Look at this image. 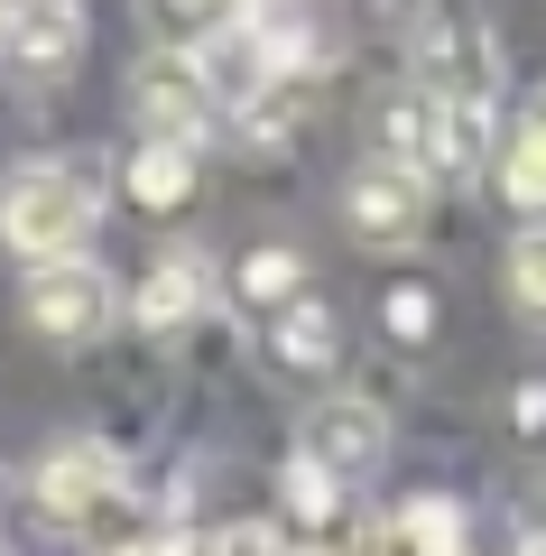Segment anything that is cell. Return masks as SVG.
Segmentation results:
<instances>
[{
    "mask_svg": "<svg viewBox=\"0 0 546 556\" xmlns=\"http://www.w3.org/2000/svg\"><path fill=\"white\" fill-rule=\"evenodd\" d=\"M223 20H232L241 38L278 65V75H296V65L325 47V0H232Z\"/></svg>",
    "mask_w": 546,
    "mask_h": 556,
    "instance_id": "cell-11",
    "label": "cell"
},
{
    "mask_svg": "<svg viewBox=\"0 0 546 556\" xmlns=\"http://www.w3.org/2000/svg\"><path fill=\"white\" fill-rule=\"evenodd\" d=\"M112 556H186L176 538H130V547H112Z\"/></svg>",
    "mask_w": 546,
    "mask_h": 556,
    "instance_id": "cell-20",
    "label": "cell"
},
{
    "mask_svg": "<svg viewBox=\"0 0 546 556\" xmlns=\"http://www.w3.org/2000/svg\"><path fill=\"white\" fill-rule=\"evenodd\" d=\"M500 298L519 306L528 325H546V223H528V232L500 251Z\"/></svg>",
    "mask_w": 546,
    "mask_h": 556,
    "instance_id": "cell-16",
    "label": "cell"
},
{
    "mask_svg": "<svg viewBox=\"0 0 546 556\" xmlns=\"http://www.w3.org/2000/svg\"><path fill=\"white\" fill-rule=\"evenodd\" d=\"M0 10H28V0H0Z\"/></svg>",
    "mask_w": 546,
    "mask_h": 556,
    "instance_id": "cell-23",
    "label": "cell"
},
{
    "mask_svg": "<svg viewBox=\"0 0 546 556\" xmlns=\"http://www.w3.org/2000/svg\"><path fill=\"white\" fill-rule=\"evenodd\" d=\"M102 223V177L93 159H28L0 177V251L10 260H75Z\"/></svg>",
    "mask_w": 546,
    "mask_h": 556,
    "instance_id": "cell-2",
    "label": "cell"
},
{
    "mask_svg": "<svg viewBox=\"0 0 546 556\" xmlns=\"http://www.w3.org/2000/svg\"><path fill=\"white\" fill-rule=\"evenodd\" d=\"M186 556H296V538L259 529V519H241V529H214V547H186Z\"/></svg>",
    "mask_w": 546,
    "mask_h": 556,
    "instance_id": "cell-19",
    "label": "cell"
},
{
    "mask_svg": "<svg viewBox=\"0 0 546 556\" xmlns=\"http://www.w3.org/2000/svg\"><path fill=\"white\" fill-rule=\"evenodd\" d=\"M371 139H380L371 159L408 167V177H445V130H435V102L417 93V84H390V93H380Z\"/></svg>",
    "mask_w": 546,
    "mask_h": 556,
    "instance_id": "cell-10",
    "label": "cell"
},
{
    "mask_svg": "<svg viewBox=\"0 0 546 556\" xmlns=\"http://www.w3.org/2000/svg\"><path fill=\"white\" fill-rule=\"evenodd\" d=\"M398 547L408 556H464V510L454 501H408L398 510Z\"/></svg>",
    "mask_w": 546,
    "mask_h": 556,
    "instance_id": "cell-17",
    "label": "cell"
},
{
    "mask_svg": "<svg viewBox=\"0 0 546 556\" xmlns=\"http://www.w3.org/2000/svg\"><path fill=\"white\" fill-rule=\"evenodd\" d=\"M130 195H139V204H157V214H176V204L195 195V149L139 139V149H130Z\"/></svg>",
    "mask_w": 546,
    "mask_h": 556,
    "instance_id": "cell-15",
    "label": "cell"
},
{
    "mask_svg": "<svg viewBox=\"0 0 546 556\" xmlns=\"http://www.w3.org/2000/svg\"><path fill=\"white\" fill-rule=\"evenodd\" d=\"M537 121H546V93H537Z\"/></svg>",
    "mask_w": 546,
    "mask_h": 556,
    "instance_id": "cell-24",
    "label": "cell"
},
{
    "mask_svg": "<svg viewBox=\"0 0 546 556\" xmlns=\"http://www.w3.org/2000/svg\"><path fill=\"white\" fill-rule=\"evenodd\" d=\"M380 316H390V343H427L435 334V316H445V306H435V288H390V298H380Z\"/></svg>",
    "mask_w": 546,
    "mask_h": 556,
    "instance_id": "cell-18",
    "label": "cell"
},
{
    "mask_svg": "<svg viewBox=\"0 0 546 556\" xmlns=\"http://www.w3.org/2000/svg\"><path fill=\"white\" fill-rule=\"evenodd\" d=\"M232 298L251 306V316H269V306H288V298H306V260L288 251V241H259L251 260L232 269Z\"/></svg>",
    "mask_w": 546,
    "mask_h": 556,
    "instance_id": "cell-14",
    "label": "cell"
},
{
    "mask_svg": "<svg viewBox=\"0 0 546 556\" xmlns=\"http://www.w3.org/2000/svg\"><path fill=\"white\" fill-rule=\"evenodd\" d=\"M491 195L500 204H519V214H537L546 223V121L537 112H519V121H500V139H491Z\"/></svg>",
    "mask_w": 546,
    "mask_h": 556,
    "instance_id": "cell-13",
    "label": "cell"
},
{
    "mask_svg": "<svg viewBox=\"0 0 546 556\" xmlns=\"http://www.w3.org/2000/svg\"><path fill=\"white\" fill-rule=\"evenodd\" d=\"M139 325H149V334H186V325L195 316H214V260L195 251V241H167V251H157V269L139 278Z\"/></svg>",
    "mask_w": 546,
    "mask_h": 556,
    "instance_id": "cell-9",
    "label": "cell"
},
{
    "mask_svg": "<svg viewBox=\"0 0 546 556\" xmlns=\"http://www.w3.org/2000/svg\"><path fill=\"white\" fill-rule=\"evenodd\" d=\"M259 343H269L278 371H306V380H325L333 362H343V325H333L325 298H288V306H269V316H259Z\"/></svg>",
    "mask_w": 546,
    "mask_h": 556,
    "instance_id": "cell-12",
    "label": "cell"
},
{
    "mask_svg": "<svg viewBox=\"0 0 546 556\" xmlns=\"http://www.w3.org/2000/svg\"><path fill=\"white\" fill-rule=\"evenodd\" d=\"M380 10H390V20H427L435 0H380Z\"/></svg>",
    "mask_w": 546,
    "mask_h": 556,
    "instance_id": "cell-21",
    "label": "cell"
},
{
    "mask_svg": "<svg viewBox=\"0 0 546 556\" xmlns=\"http://www.w3.org/2000/svg\"><path fill=\"white\" fill-rule=\"evenodd\" d=\"M75 65H84V0L0 10V75H10V93H56Z\"/></svg>",
    "mask_w": 546,
    "mask_h": 556,
    "instance_id": "cell-7",
    "label": "cell"
},
{
    "mask_svg": "<svg viewBox=\"0 0 546 556\" xmlns=\"http://www.w3.org/2000/svg\"><path fill=\"white\" fill-rule=\"evenodd\" d=\"M130 121H139V139H167V149H204L214 139V84H204L195 47L157 38L130 65Z\"/></svg>",
    "mask_w": 546,
    "mask_h": 556,
    "instance_id": "cell-5",
    "label": "cell"
},
{
    "mask_svg": "<svg viewBox=\"0 0 546 556\" xmlns=\"http://www.w3.org/2000/svg\"><path fill=\"white\" fill-rule=\"evenodd\" d=\"M427 47H417V93L435 102V130H445V177H482L491 139H500V38L472 0L427 10Z\"/></svg>",
    "mask_w": 546,
    "mask_h": 556,
    "instance_id": "cell-1",
    "label": "cell"
},
{
    "mask_svg": "<svg viewBox=\"0 0 546 556\" xmlns=\"http://www.w3.org/2000/svg\"><path fill=\"white\" fill-rule=\"evenodd\" d=\"M20 316H28V334H47V343H93L102 325L120 316V288H112V269H102L93 251L38 260L28 288H20Z\"/></svg>",
    "mask_w": 546,
    "mask_h": 556,
    "instance_id": "cell-6",
    "label": "cell"
},
{
    "mask_svg": "<svg viewBox=\"0 0 546 556\" xmlns=\"http://www.w3.org/2000/svg\"><path fill=\"white\" fill-rule=\"evenodd\" d=\"M519 556H546V538H528V547H519Z\"/></svg>",
    "mask_w": 546,
    "mask_h": 556,
    "instance_id": "cell-22",
    "label": "cell"
},
{
    "mask_svg": "<svg viewBox=\"0 0 546 556\" xmlns=\"http://www.w3.org/2000/svg\"><path fill=\"white\" fill-rule=\"evenodd\" d=\"M28 492H38L47 519H65V529H84V538H120V547H130V510H139V492H130V464H120L112 445H93V437L47 445Z\"/></svg>",
    "mask_w": 546,
    "mask_h": 556,
    "instance_id": "cell-3",
    "label": "cell"
},
{
    "mask_svg": "<svg viewBox=\"0 0 546 556\" xmlns=\"http://www.w3.org/2000/svg\"><path fill=\"white\" fill-rule=\"evenodd\" d=\"M296 464L306 473H325L333 492H361V482L390 464V408L361 390H325L306 399V417H296Z\"/></svg>",
    "mask_w": 546,
    "mask_h": 556,
    "instance_id": "cell-4",
    "label": "cell"
},
{
    "mask_svg": "<svg viewBox=\"0 0 546 556\" xmlns=\"http://www.w3.org/2000/svg\"><path fill=\"white\" fill-rule=\"evenodd\" d=\"M343 223H352L361 251H417V232H427V177H408L390 159H361L343 177Z\"/></svg>",
    "mask_w": 546,
    "mask_h": 556,
    "instance_id": "cell-8",
    "label": "cell"
}]
</instances>
